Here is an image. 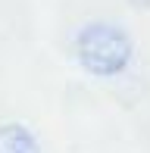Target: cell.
<instances>
[{
	"instance_id": "6da1fadb",
	"label": "cell",
	"mask_w": 150,
	"mask_h": 153,
	"mask_svg": "<svg viewBox=\"0 0 150 153\" xmlns=\"http://www.w3.org/2000/svg\"><path fill=\"white\" fill-rule=\"evenodd\" d=\"M78 62L97 78H110L119 75L131 59V41L119 25H106V22H94L88 28H81L78 41Z\"/></svg>"
},
{
	"instance_id": "7a4b0ae2",
	"label": "cell",
	"mask_w": 150,
	"mask_h": 153,
	"mask_svg": "<svg viewBox=\"0 0 150 153\" xmlns=\"http://www.w3.org/2000/svg\"><path fill=\"white\" fill-rule=\"evenodd\" d=\"M0 153H41L35 134L19 122L0 125Z\"/></svg>"
}]
</instances>
